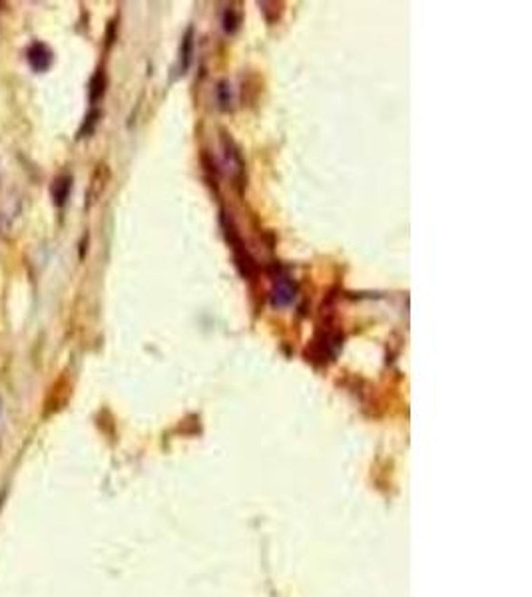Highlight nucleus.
Segmentation results:
<instances>
[{
  "label": "nucleus",
  "mask_w": 532,
  "mask_h": 597,
  "mask_svg": "<svg viewBox=\"0 0 532 597\" xmlns=\"http://www.w3.org/2000/svg\"><path fill=\"white\" fill-rule=\"evenodd\" d=\"M192 54H194V28H187L186 36L182 40V48H180V74L187 72L192 64Z\"/></svg>",
  "instance_id": "obj_4"
},
{
  "label": "nucleus",
  "mask_w": 532,
  "mask_h": 597,
  "mask_svg": "<svg viewBox=\"0 0 532 597\" xmlns=\"http://www.w3.org/2000/svg\"><path fill=\"white\" fill-rule=\"evenodd\" d=\"M98 112H92L90 116L86 118V122H84V126H82V130H80V135L84 137V135H90L92 132H94V126H96V122H98Z\"/></svg>",
  "instance_id": "obj_8"
},
{
  "label": "nucleus",
  "mask_w": 532,
  "mask_h": 597,
  "mask_svg": "<svg viewBox=\"0 0 532 597\" xmlns=\"http://www.w3.org/2000/svg\"><path fill=\"white\" fill-rule=\"evenodd\" d=\"M295 295H298V287H295V283L289 279L287 275H277V277H275L272 291V305L275 307V309L291 305V303L295 301Z\"/></svg>",
  "instance_id": "obj_1"
},
{
  "label": "nucleus",
  "mask_w": 532,
  "mask_h": 597,
  "mask_svg": "<svg viewBox=\"0 0 532 597\" xmlns=\"http://www.w3.org/2000/svg\"><path fill=\"white\" fill-rule=\"evenodd\" d=\"M237 26H239V14L234 13L232 8L225 11V14H223V28H225V32L234 34L235 30H237Z\"/></svg>",
  "instance_id": "obj_7"
},
{
  "label": "nucleus",
  "mask_w": 532,
  "mask_h": 597,
  "mask_svg": "<svg viewBox=\"0 0 532 597\" xmlns=\"http://www.w3.org/2000/svg\"><path fill=\"white\" fill-rule=\"evenodd\" d=\"M70 189H72V177L70 175H60L56 182L52 183V197H54V203L58 208H62L70 195Z\"/></svg>",
  "instance_id": "obj_3"
},
{
  "label": "nucleus",
  "mask_w": 532,
  "mask_h": 597,
  "mask_svg": "<svg viewBox=\"0 0 532 597\" xmlns=\"http://www.w3.org/2000/svg\"><path fill=\"white\" fill-rule=\"evenodd\" d=\"M28 62H30L32 70L46 72L50 68V64H52V52H50L46 44L36 42V44H32V46L28 48Z\"/></svg>",
  "instance_id": "obj_2"
},
{
  "label": "nucleus",
  "mask_w": 532,
  "mask_h": 597,
  "mask_svg": "<svg viewBox=\"0 0 532 597\" xmlns=\"http://www.w3.org/2000/svg\"><path fill=\"white\" fill-rule=\"evenodd\" d=\"M218 102H220L222 110H230L232 108L234 96H232V86L227 84V82H220V86H218Z\"/></svg>",
  "instance_id": "obj_6"
},
{
  "label": "nucleus",
  "mask_w": 532,
  "mask_h": 597,
  "mask_svg": "<svg viewBox=\"0 0 532 597\" xmlns=\"http://www.w3.org/2000/svg\"><path fill=\"white\" fill-rule=\"evenodd\" d=\"M104 92H106V74L104 70H98L90 82V100L96 104L100 98L104 96Z\"/></svg>",
  "instance_id": "obj_5"
}]
</instances>
